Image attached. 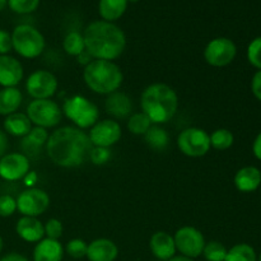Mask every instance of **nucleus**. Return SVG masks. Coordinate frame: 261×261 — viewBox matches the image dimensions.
<instances>
[{
  "instance_id": "nucleus-17",
  "label": "nucleus",
  "mask_w": 261,
  "mask_h": 261,
  "mask_svg": "<svg viewBox=\"0 0 261 261\" xmlns=\"http://www.w3.org/2000/svg\"><path fill=\"white\" fill-rule=\"evenodd\" d=\"M149 247L152 254L158 260L168 261L172 259L176 254V245L173 236H171L168 232L158 231L152 234L149 240Z\"/></svg>"
},
{
  "instance_id": "nucleus-29",
  "label": "nucleus",
  "mask_w": 261,
  "mask_h": 261,
  "mask_svg": "<svg viewBox=\"0 0 261 261\" xmlns=\"http://www.w3.org/2000/svg\"><path fill=\"white\" fill-rule=\"evenodd\" d=\"M152 125V121H150V119L144 112H135V114H132L126 122L127 130L134 135H144Z\"/></svg>"
},
{
  "instance_id": "nucleus-25",
  "label": "nucleus",
  "mask_w": 261,
  "mask_h": 261,
  "mask_svg": "<svg viewBox=\"0 0 261 261\" xmlns=\"http://www.w3.org/2000/svg\"><path fill=\"white\" fill-rule=\"evenodd\" d=\"M127 8V0H99L98 13L102 20L116 22L124 15Z\"/></svg>"
},
{
  "instance_id": "nucleus-8",
  "label": "nucleus",
  "mask_w": 261,
  "mask_h": 261,
  "mask_svg": "<svg viewBox=\"0 0 261 261\" xmlns=\"http://www.w3.org/2000/svg\"><path fill=\"white\" fill-rule=\"evenodd\" d=\"M177 148L182 154L191 158L204 157L211 150V135L200 127H188L178 134Z\"/></svg>"
},
{
  "instance_id": "nucleus-42",
  "label": "nucleus",
  "mask_w": 261,
  "mask_h": 261,
  "mask_svg": "<svg viewBox=\"0 0 261 261\" xmlns=\"http://www.w3.org/2000/svg\"><path fill=\"white\" fill-rule=\"evenodd\" d=\"M252 153H254L255 158L261 161V132L257 134L254 143H252Z\"/></svg>"
},
{
  "instance_id": "nucleus-32",
  "label": "nucleus",
  "mask_w": 261,
  "mask_h": 261,
  "mask_svg": "<svg viewBox=\"0 0 261 261\" xmlns=\"http://www.w3.org/2000/svg\"><path fill=\"white\" fill-rule=\"evenodd\" d=\"M40 5V0H8V7L17 14H30Z\"/></svg>"
},
{
  "instance_id": "nucleus-14",
  "label": "nucleus",
  "mask_w": 261,
  "mask_h": 261,
  "mask_svg": "<svg viewBox=\"0 0 261 261\" xmlns=\"http://www.w3.org/2000/svg\"><path fill=\"white\" fill-rule=\"evenodd\" d=\"M30 171V158L23 153H8L0 158V177L3 180H22Z\"/></svg>"
},
{
  "instance_id": "nucleus-15",
  "label": "nucleus",
  "mask_w": 261,
  "mask_h": 261,
  "mask_svg": "<svg viewBox=\"0 0 261 261\" xmlns=\"http://www.w3.org/2000/svg\"><path fill=\"white\" fill-rule=\"evenodd\" d=\"M24 76L19 60L10 55H0V86L3 88L17 87Z\"/></svg>"
},
{
  "instance_id": "nucleus-12",
  "label": "nucleus",
  "mask_w": 261,
  "mask_h": 261,
  "mask_svg": "<svg viewBox=\"0 0 261 261\" xmlns=\"http://www.w3.org/2000/svg\"><path fill=\"white\" fill-rule=\"evenodd\" d=\"M59 87L58 78L51 71L40 69L33 71L25 81L27 93L33 99H48L56 93Z\"/></svg>"
},
{
  "instance_id": "nucleus-36",
  "label": "nucleus",
  "mask_w": 261,
  "mask_h": 261,
  "mask_svg": "<svg viewBox=\"0 0 261 261\" xmlns=\"http://www.w3.org/2000/svg\"><path fill=\"white\" fill-rule=\"evenodd\" d=\"M17 212V200L12 195L3 194L0 195V217L8 218Z\"/></svg>"
},
{
  "instance_id": "nucleus-26",
  "label": "nucleus",
  "mask_w": 261,
  "mask_h": 261,
  "mask_svg": "<svg viewBox=\"0 0 261 261\" xmlns=\"http://www.w3.org/2000/svg\"><path fill=\"white\" fill-rule=\"evenodd\" d=\"M144 142L150 149L155 150V152H163L166 148L170 144V137L166 129L161 127L160 125H154L149 127L144 135Z\"/></svg>"
},
{
  "instance_id": "nucleus-30",
  "label": "nucleus",
  "mask_w": 261,
  "mask_h": 261,
  "mask_svg": "<svg viewBox=\"0 0 261 261\" xmlns=\"http://www.w3.org/2000/svg\"><path fill=\"white\" fill-rule=\"evenodd\" d=\"M211 135V147L217 150H227L233 145L234 137L231 130L217 129Z\"/></svg>"
},
{
  "instance_id": "nucleus-10",
  "label": "nucleus",
  "mask_w": 261,
  "mask_h": 261,
  "mask_svg": "<svg viewBox=\"0 0 261 261\" xmlns=\"http://www.w3.org/2000/svg\"><path fill=\"white\" fill-rule=\"evenodd\" d=\"M237 55V46L231 38L217 37L209 41L204 48V59L214 68L229 65Z\"/></svg>"
},
{
  "instance_id": "nucleus-11",
  "label": "nucleus",
  "mask_w": 261,
  "mask_h": 261,
  "mask_svg": "<svg viewBox=\"0 0 261 261\" xmlns=\"http://www.w3.org/2000/svg\"><path fill=\"white\" fill-rule=\"evenodd\" d=\"M176 250L182 256L195 259L203 254L205 246V239L198 228L191 226H184L176 231L175 236Z\"/></svg>"
},
{
  "instance_id": "nucleus-1",
  "label": "nucleus",
  "mask_w": 261,
  "mask_h": 261,
  "mask_svg": "<svg viewBox=\"0 0 261 261\" xmlns=\"http://www.w3.org/2000/svg\"><path fill=\"white\" fill-rule=\"evenodd\" d=\"M92 147L93 145L84 130L75 126H63L48 135L45 149L55 166L75 168L88 160Z\"/></svg>"
},
{
  "instance_id": "nucleus-39",
  "label": "nucleus",
  "mask_w": 261,
  "mask_h": 261,
  "mask_svg": "<svg viewBox=\"0 0 261 261\" xmlns=\"http://www.w3.org/2000/svg\"><path fill=\"white\" fill-rule=\"evenodd\" d=\"M251 91L252 94L255 96V98L259 99L261 102V70H257L254 74L251 81Z\"/></svg>"
},
{
  "instance_id": "nucleus-6",
  "label": "nucleus",
  "mask_w": 261,
  "mask_h": 261,
  "mask_svg": "<svg viewBox=\"0 0 261 261\" xmlns=\"http://www.w3.org/2000/svg\"><path fill=\"white\" fill-rule=\"evenodd\" d=\"M13 50L24 59H36L45 51L46 41L42 33L31 24H19L12 33Z\"/></svg>"
},
{
  "instance_id": "nucleus-49",
  "label": "nucleus",
  "mask_w": 261,
  "mask_h": 261,
  "mask_svg": "<svg viewBox=\"0 0 261 261\" xmlns=\"http://www.w3.org/2000/svg\"><path fill=\"white\" fill-rule=\"evenodd\" d=\"M259 261H261V254H260V256H259Z\"/></svg>"
},
{
  "instance_id": "nucleus-2",
  "label": "nucleus",
  "mask_w": 261,
  "mask_h": 261,
  "mask_svg": "<svg viewBox=\"0 0 261 261\" xmlns=\"http://www.w3.org/2000/svg\"><path fill=\"white\" fill-rule=\"evenodd\" d=\"M86 51L93 60L114 61L126 48V36L117 24L106 20H94L83 32Z\"/></svg>"
},
{
  "instance_id": "nucleus-19",
  "label": "nucleus",
  "mask_w": 261,
  "mask_h": 261,
  "mask_svg": "<svg viewBox=\"0 0 261 261\" xmlns=\"http://www.w3.org/2000/svg\"><path fill=\"white\" fill-rule=\"evenodd\" d=\"M47 129H43L40 126H32L31 132L22 138L20 142V148H22L23 154L27 155L28 158H36L40 155L41 150L45 148L46 143L48 139Z\"/></svg>"
},
{
  "instance_id": "nucleus-21",
  "label": "nucleus",
  "mask_w": 261,
  "mask_h": 261,
  "mask_svg": "<svg viewBox=\"0 0 261 261\" xmlns=\"http://www.w3.org/2000/svg\"><path fill=\"white\" fill-rule=\"evenodd\" d=\"M234 186L241 193H254L261 185V172L255 166L240 168L233 178Z\"/></svg>"
},
{
  "instance_id": "nucleus-18",
  "label": "nucleus",
  "mask_w": 261,
  "mask_h": 261,
  "mask_svg": "<svg viewBox=\"0 0 261 261\" xmlns=\"http://www.w3.org/2000/svg\"><path fill=\"white\" fill-rule=\"evenodd\" d=\"M15 232L25 242L37 244L45 237L43 223L35 217H22L15 224Z\"/></svg>"
},
{
  "instance_id": "nucleus-46",
  "label": "nucleus",
  "mask_w": 261,
  "mask_h": 261,
  "mask_svg": "<svg viewBox=\"0 0 261 261\" xmlns=\"http://www.w3.org/2000/svg\"><path fill=\"white\" fill-rule=\"evenodd\" d=\"M5 7H8V0H0V10L4 9Z\"/></svg>"
},
{
  "instance_id": "nucleus-23",
  "label": "nucleus",
  "mask_w": 261,
  "mask_h": 261,
  "mask_svg": "<svg viewBox=\"0 0 261 261\" xmlns=\"http://www.w3.org/2000/svg\"><path fill=\"white\" fill-rule=\"evenodd\" d=\"M32 129V122L28 116L22 112H14L5 116L4 132L17 138H24Z\"/></svg>"
},
{
  "instance_id": "nucleus-7",
  "label": "nucleus",
  "mask_w": 261,
  "mask_h": 261,
  "mask_svg": "<svg viewBox=\"0 0 261 261\" xmlns=\"http://www.w3.org/2000/svg\"><path fill=\"white\" fill-rule=\"evenodd\" d=\"M35 126L43 127V129H51L58 126L63 119V111L60 106L48 99H33L27 106V114H25Z\"/></svg>"
},
{
  "instance_id": "nucleus-31",
  "label": "nucleus",
  "mask_w": 261,
  "mask_h": 261,
  "mask_svg": "<svg viewBox=\"0 0 261 261\" xmlns=\"http://www.w3.org/2000/svg\"><path fill=\"white\" fill-rule=\"evenodd\" d=\"M227 251H228V250L226 249V246H224L223 244H221V242L218 241H211L205 242L203 255L206 259V261H224Z\"/></svg>"
},
{
  "instance_id": "nucleus-34",
  "label": "nucleus",
  "mask_w": 261,
  "mask_h": 261,
  "mask_svg": "<svg viewBox=\"0 0 261 261\" xmlns=\"http://www.w3.org/2000/svg\"><path fill=\"white\" fill-rule=\"evenodd\" d=\"M247 60L254 68L261 70V36L254 38L247 46Z\"/></svg>"
},
{
  "instance_id": "nucleus-27",
  "label": "nucleus",
  "mask_w": 261,
  "mask_h": 261,
  "mask_svg": "<svg viewBox=\"0 0 261 261\" xmlns=\"http://www.w3.org/2000/svg\"><path fill=\"white\" fill-rule=\"evenodd\" d=\"M63 48L68 55L76 58L82 53L86 51V42H84L83 33H79L78 31H71L64 37Z\"/></svg>"
},
{
  "instance_id": "nucleus-22",
  "label": "nucleus",
  "mask_w": 261,
  "mask_h": 261,
  "mask_svg": "<svg viewBox=\"0 0 261 261\" xmlns=\"http://www.w3.org/2000/svg\"><path fill=\"white\" fill-rule=\"evenodd\" d=\"M64 257V247L59 240L42 239L36 244L33 250V261H61Z\"/></svg>"
},
{
  "instance_id": "nucleus-33",
  "label": "nucleus",
  "mask_w": 261,
  "mask_h": 261,
  "mask_svg": "<svg viewBox=\"0 0 261 261\" xmlns=\"http://www.w3.org/2000/svg\"><path fill=\"white\" fill-rule=\"evenodd\" d=\"M87 250H88V244L82 239H73L66 244L64 251L73 259H82L87 256Z\"/></svg>"
},
{
  "instance_id": "nucleus-3",
  "label": "nucleus",
  "mask_w": 261,
  "mask_h": 261,
  "mask_svg": "<svg viewBox=\"0 0 261 261\" xmlns=\"http://www.w3.org/2000/svg\"><path fill=\"white\" fill-rule=\"evenodd\" d=\"M140 106L152 124H166L173 119L178 110L177 93L168 84L153 83L143 91Z\"/></svg>"
},
{
  "instance_id": "nucleus-47",
  "label": "nucleus",
  "mask_w": 261,
  "mask_h": 261,
  "mask_svg": "<svg viewBox=\"0 0 261 261\" xmlns=\"http://www.w3.org/2000/svg\"><path fill=\"white\" fill-rule=\"evenodd\" d=\"M3 247H4V241H3L2 236H0V254H2V251H3Z\"/></svg>"
},
{
  "instance_id": "nucleus-40",
  "label": "nucleus",
  "mask_w": 261,
  "mask_h": 261,
  "mask_svg": "<svg viewBox=\"0 0 261 261\" xmlns=\"http://www.w3.org/2000/svg\"><path fill=\"white\" fill-rule=\"evenodd\" d=\"M8 147H9V140H8L7 133L0 130V158L7 154Z\"/></svg>"
},
{
  "instance_id": "nucleus-35",
  "label": "nucleus",
  "mask_w": 261,
  "mask_h": 261,
  "mask_svg": "<svg viewBox=\"0 0 261 261\" xmlns=\"http://www.w3.org/2000/svg\"><path fill=\"white\" fill-rule=\"evenodd\" d=\"M112 153L111 148H102V147H92L89 152L88 160L96 166H103L111 160Z\"/></svg>"
},
{
  "instance_id": "nucleus-13",
  "label": "nucleus",
  "mask_w": 261,
  "mask_h": 261,
  "mask_svg": "<svg viewBox=\"0 0 261 261\" xmlns=\"http://www.w3.org/2000/svg\"><path fill=\"white\" fill-rule=\"evenodd\" d=\"M122 135L121 126L116 120L106 119L97 121L89 129L88 138L93 147L111 148L112 145L120 142Z\"/></svg>"
},
{
  "instance_id": "nucleus-24",
  "label": "nucleus",
  "mask_w": 261,
  "mask_h": 261,
  "mask_svg": "<svg viewBox=\"0 0 261 261\" xmlns=\"http://www.w3.org/2000/svg\"><path fill=\"white\" fill-rule=\"evenodd\" d=\"M23 102V94L17 87L3 88L0 91V115L8 116L18 111Z\"/></svg>"
},
{
  "instance_id": "nucleus-45",
  "label": "nucleus",
  "mask_w": 261,
  "mask_h": 261,
  "mask_svg": "<svg viewBox=\"0 0 261 261\" xmlns=\"http://www.w3.org/2000/svg\"><path fill=\"white\" fill-rule=\"evenodd\" d=\"M168 261H194V259H190V257H186L180 255V256H173L172 259H170Z\"/></svg>"
},
{
  "instance_id": "nucleus-44",
  "label": "nucleus",
  "mask_w": 261,
  "mask_h": 261,
  "mask_svg": "<svg viewBox=\"0 0 261 261\" xmlns=\"http://www.w3.org/2000/svg\"><path fill=\"white\" fill-rule=\"evenodd\" d=\"M92 60H93V59L91 58V55H89L87 51H84V53H82L81 55L76 56V61H78L79 64H82V65H84V66L88 65V64L91 63Z\"/></svg>"
},
{
  "instance_id": "nucleus-20",
  "label": "nucleus",
  "mask_w": 261,
  "mask_h": 261,
  "mask_svg": "<svg viewBox=\"0 0 261 261\" xmlns=\"http://www.w3.org/2000/svg\"><path fill=\"white\" fill-rule=\"evenodd\" d=\"M119 255V247L109 239H97L88 244L87 259L89 261H115Z\"/></svg>"
},
{
  "instance_id": "nucleus-9",
  "label": "nucleus",
  "mask_w": 261,
  "mask_h": 261,
  "mask_svg": "<svg viewBox=\"0 0 261 261\" xmlns=\"http://www.w3.org/2000/svg\"><path fill=\"white\" fill-rule=\"evenodd\" d=\"M17 211L22 217H37L42 216L50 206V196L45 190L38 188L25 189L18 195Z\"/></svg>"
},
{
  "instance_id": "nucleus-43",
  "label": "nucleus",
  "mask_w": 261,
  "mask_h": 261,
  "mask_svg": "<svg viewBox=\"0 0 261 261\" xmlns=\"http://www.w3.org/2000/svg\"><path fill=\"white\" fill-rule=\"evenodd\" d=\"M0 261H30L24 255L18 254V252H10V254L3 256Z\"/></svg>"
},
{
  "instance_id": "nucleus-4",
  "label": "nucleus",
  "mask_w": 261,
  "mask_h": 261,
  "mask_svg": "<svg viewBox=\"0 0 261 261\" xmlns=\"http://www.w3.org/2000/svg\"><path fill=\"white\" fill-rule=\"evenodd\" d=\"M83 81L92 92L109 96L119 91L124 82V74L114 61L92 60L84 66Z\"/></svg>"
},
{
  "instance_id": "nucleus-38",
  "label": "nucleus",
  "mask_w": 261,
  "mask_h": 261,
  "mask_svg": "<svg viewBox=\"0 0 261 261\" xmlns=\"http://www.w3.org/2000/svg\"><path fill=\"white\" fill-rule=\"evenodd\" d=\"M13 50L12 33L0 30V55H8Z\"/></svg>"
},
{
  "instance_id": "nucleus-37",
  "label": "nucleus",
  "mask_w": 261,
  "mask_h": 261,
  "mask_svg": "<svg viewBox=\"0 0 261 261\" xmlns=\"http://www.w3.org/2000/svg\"><path fill=\"white\" fill-rule=\"evenodd\" d=\"M43 228H45V236L47 237V239L59 240L63 236V223H61V221H59V219L56 218L47 219V222L43 224Z\"/></svg>"
},
{
  "instance_id": "nucleus-41",
  "label": "nucleus",
  "mask_w": 261,
  "mask_h": 261,
  "mask_svg": "<svg viewBox=\"0 0 261 261\" xmlns=\"http://www.w3.org/2000/svg\"><path fill=\"white\" fill-rule=\"evenodd\" d=\"M23 180H24V185L27 186V189L35 188L36 182H37V180H38V176L35 171H30V172L24 176V178H23Z\"/></svg>"
},
{
  "instance_id": "nucleus-5",
  "label": "nucleus",
  "mask_w": 261,
  "mask_h": 261,
  "mask_svg": "<svg viewBox=\"0 0 261 261\" xmlns=\"http://www.w3.org/2000/svg\"><path fill=\"white\" fill-rule=\"evenodd\" d=\"M63 114L73 122L78 129H91L99 120V110L96 103L89 101L87 97L74 94L64 101Z\"/></svg>"
},
{
  "instance_id": "nucleus-16",
  "label": "nucleus",
  "mask_w": 261,
  "mask_h": 261,
  "mask_svg": "<svg viewBox=\"0 0 261 261\" xmlns=\"http://www.w3.org/2000/svg\"><path fill=\"white\" fill-rule=\"evenodd\" d=\"M105 110L114 119H129L133 111L132 98L124 92H114L107 96L106 101H105Z\"/></svg>"
},
{
  "instance_id": "nucleus-28",
  "label": "nucleus",
  "mask_w": 261,
  "mask_h": 261,
  "mask_svg": "<svg viewBox=\"0 0 261 261\" xmlns=\"http://www.w3.org/2000/svg\"><path fill=\"white\" fill-rule=\"evenodd\" d=\"M224 261H257L254 247L247 244H237L227 251Z\"/></svg>"
},
{
  "instance_id": "nucleus-48",
  "label": "nucleus",
  "mask_w": 261,
  "mask_h": 261,
  "mask_svg": "<svg viewBox=\"0 0 261 261\" xmlns=\"http://www.w3.org/2000/svg\"><path fill=\"white\" fill-rule=\"evenodd\" d=\"M139 2V0H127V3H137Z\"/></svg>"
}]
</instances>
